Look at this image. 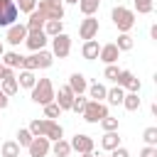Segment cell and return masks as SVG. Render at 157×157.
Masks as SVG:
<instances>
[{
	"mask_svg": "<svg viewBox=\"0 0 157 157\" xmlns=\"http://www.w3.org/2000/svg\"><path fill=\"white\" fill-rule=\"evenodd\" d=\"M96 157H105V155H96Z\"/></svg>",
	"mask_w": 157,
	"mask_h": 157,
	"instance_id": "c3c4849f",
	"label": "cell"
},
{
	"mask_svg": "<svg viewBox=\"0 0 157 157\" xmlns=\"http://www.w3.org/2000/svg\"><path fill=\"white\" fill-rule=\"evenodd\" d=\"M0 91H2L7 98H10V96H15V93L20 91V86H17V78H15V76H10V78H2V81H0Z\"/></svg>",
	"mask_w": 157,
	"mask_h": 157,
	"instance_id": "4316f807",
	"label": "cell"
},
{
	"mask_svg": "<svg viewBox=\"0 0 157 157\" xmlns=\"http://www.w3.org/2000/svg\"><path fill=\"white\" fill-rule=\"evenodd\" d=\"M81 157H96V155H93V152H86V155H81Z\"/></svg>",
	"mask_w": 157,
	"mask_h": 157,
	"instance_id": "7dc6e473",
	"label": "cell"
},
{
	"mask_svg": "<svg viewBox=\"0 0 157 157\" xmlns=\"http://www.w3.org/2000/svg\"><path fill=\"white\" fill-rule=\"evenodd\" d=\"M101 128H103V132H113V130H118V118L105 115V118L101 120Z\"/></svg>",
	"mask_w": 157,
	"mask_h": 157,
	"instance_id": "74e56055",
	"label": "cell"
},
{
	"mask_svg": "<svg viewBox=\"0 0 157 157\" xmlns=\"http://www.w3.org/2000/svg\"><path fill=\"white\" fill-rule=\"evenodd\" d=\"M49 147H52V142L47 137H34L27 145V152H29V157H47L49 155Z\"/></svg>",
	"mask_w": 157,
	"mask_h": 157,
	"instance_id": "5bb4252c",
	"label": "cell"
},
{
	"mask_svg": "<svg viewBox=\"0 0 157 157\" xmlns=\"http://www.w3.org/2000/svg\"><path fill=\"white\" fill-rule=\"evenodd\" d=\"M66 86L74 91V96H83V93H86V88H88V81H86V76H83V74H78V71H76V74H71V76H69V83H66Z\"/></svg>",
	"mask_w": 157,
	"mask_h": 157,
	"instance_id": "2e32d148",
	"label": "cell"
},
{
	"mask_svg": "<svg viewBox=\"0 0 157 157\" xmlns=\"http://www.w3.org/2000/svg\"><path fill=\"white\" fill-rule=\"evenodd\" d=\"M123 98H125V88H120V86L105 91V101H108V105H123Z\"/></svg>",
	"mask_w": 157,
	"mask_h": 157,
	"instance_id": "603a6c76",
	"label": "cell"
},
{
	"mask_svg": "<svg viewBox=\"0 0 157 157\" xmlns=\"http://www.w3.org/2000/svg\"><path fill=\"white\" fill-rule=\"evenodd\" d=\"M2 74H5V66L0 64V81H2Z\"/></svg>",
	"mask_w": 157,
	"mask_h": 157,
	"instance_id": "f6af8a7d",
	"label": "cell"
},
{
	"mask_svg": "<svg viewBox=\"0 0 157 157\" xmlns=\"http://www.w3.org/2000/svg\"><path fill=\"white\" fill-rule=\"evenodd\" d=\"M22 54L20 52H5L2 56H0V64L5 66V69H22Z\"/></svg>",
	"mask_w": 157,
	"mask_h": 157,
	"instance_id": "ac0fdd59",
	"label": "cell"
},
{
	"mask_svg": "<svg viewBox=\"0 0 157 157\" xmlns=\"http://www.w3.org/2000/svg\"><path fill=\"white\" fill-rule=\"evenodd\" d=\"M42 32H44L49 39L56 37V34H61V32H64V20H47L44 27H42Z\"/></svg>",
	"mask_w": 157,
	"mask_h": 157,
	"instance_id": "7402d4cb",
	"label": "cell"
},
{
	"mask_svg": "<svg viewBox=\"0 0 157 157\" xmlns=\"http://www.w3.org/2000/svg\"><path fill=\"white\" fill-rule=\"evenodd\" d=\"M17 5L15 0H0V27H10L17 22Z\"/></svg>",
	"mask_w": 157,
	"mask_h": 157,
	"instance_id": "52a82bcc",
	"label": "cell"
},
{
	"mask_svg": "<svg viewBox=\"0 0 157 157\" xmlns=\"http://www.w3.org/2000/svg\"><path fill=\"white\" fill-rule=\"evenodd\" d=\"M34 137H47L49 142H56V140H61L64 137V128L56 123V120H47V118H37V120H32L29 123V128H27Z\"/></svg>",
	"mask_w": 157,
	"mask_h": 157,
	"instance_id": "6da1fadb",
	"label": "cell"
},
{
	"mask_svg": "<svg viewBox=\"0 0 157 157\" xmlns=\"http://www.w3.org/2000/svg\"><path fill=\"white\" fill-rule=\"evenodd\" d=\"M2 54H5V44L0 42V56H2Z\"/></svg>",
	"mask_w": 157,
	"mask_h": 157,
	"instance_id": "bcb514c9",
	"label": "cell"
},
{
	"mask_svg": "<svg viewBox=\"0 0 157 157\" xmlns=\"http://www.w3.org/2000/svg\"><path fill=\"white\" fill-rule=\"evenodd\" d=\"M42 108H44V118H47V120H54V118L61 115V108H59L56 103H47V105H42Z\"/></svg>",
	"mask_w": 157,
	"mask_h": 157,
	"instance_id": "d6a6232c",
	"label": "cell"
},
{
	"mask_svg": "<svg viewBox=\"0 0 157 157\" xmlns=\"http://www.w3.org/2000/svg\"><path fill=\"white\" fill-rule=\"evenodd\" d=\"M7 103H10V98H7V96L0 91V110H5V108H7Z\"/></svg>",
	"mask_w": 157,
	"mask_h": 157,
	"instance_id": "b9f144b4",
	"label": "cell"
},
{
	"mask_svg": "<svg viewBox=\"0 0 157 157\" xmlns=\"http://www.w3.org/2000/svg\"><path fill=\"white\" fill-rule=\"evenodd\" d=\"M15 5H17V12H32L34 7H37V0H15Z\"/></svg>",
	"mask_w": 157,
	"mask_h": 157,
	"instance_id": "d590c367",
	"label": "cell"
},
{
	"mask_svg": "<svg viewBox=\"0 0 157 157\" xmlns=\"http://www.w3.org/2000/svg\"><path fill=\"white\" fill-rule=\"evenodd\" d=\"M81 115H83L86 123H101V120L108 115V105H105L103 101H88Z\"/></svg>",
	"mask_w": 157,
	"mask_h": 157,
	"instance_id": "5b68a950",
	"label": "cell"
},
{
	"mask_svg": "<svg viewBox=\"0 0 157 157\" xmlns=\"http://www.w3.org/2000/svg\"><path fill=\"white\" fill-rule=\"evenodd\" d=\"M98 29H101L98 20H96V17H86V20H81V25H78V37H81L83 42H88V39H96Z\"/></svg>",
	"mask_w": 157,
	"mask_h": 157,
	"instance_id": "9c48e42d",
	"label": "cell"
},
{
	"mask_svg": "<svg viewBox=\"0 0 157 157\" xmlns=\"http://www.w3.org/2000/svg\"><path fill=\"white\" fill-rule=\"evenodd\" d=\"M142 140H145L150 147H155V145H157V128H155V125L145 128V132H142Z\"/></svg>",
	"mask_w": 157,
	"mask_h": 157,
	"instance_id": "836d02e7",
	"label": "cell"
},
{
	"mask_svg": "<svg viewBox=\"0 0 157 157\" xmlns=\"http://www.w3.org/2000/svg\"><path fill=\"white\" fill-rule=\"evenodd\" d=\"M98 59H101V61H105V66H108V64H115V61L120 59V52H118V47L110 42V44H103V47H101Z\"/></svg>",
	"mask_w": 157,
	"mask_h": 157,
	"instance_id": "e0dca14e",
	"label": "cell"
},
{
	"mask_svg": "<svg viewBox=\"0 0 157 157\" xmlns=\"http://www.w3.org/2000/svg\"><path fill=\"white\" fill-rule=\"evenodd\" d=\"M118 74H120V69H118L115 64H108V66H105V71H103V76H105L108 81H115V78H118Z\"/></svg>",
	"mask_w": 157,
	"mask_h": 157,
	"instance_id": "f35d334b",
	"label": "cell"
},
{
	"mask_svg": "<svg viewBox=\"0 0 157 157\" xmlns=\"http://www.w3.org/2000/svg\"><path fill=\"white\" fill-rule=\"evenodd\" d=\"M15 78H17V86H20V88H29V91H32V86L37 83L34 71H27V69H20V74H17Z\"/></svg>",
	"mask_w": 157,
	"mask_h": 157,
	"instance_id": "44dd1931",
	"label": "cell"
},
{
	"mask_svg": "<svg viewBox=\"0 0 157 157\" xmlns=\"http://www.w3.org/2000/svg\"><path fill=\"white\" fill-rule=\"evenodd\" d=\"M71 101H74V91L69 86H59V93H54V103L61 110H71Z\"/></svg>",
	"mask_w": 157,
	"mask_h": 157,
	"instance_id": "9a60e30c",
	"label": "cell"
},
{
	"mask_svg": "<svg viewBox=\"0 0 157 157\" xmlns=\"http://www.w3.org/2000/svg\"><path fill=\"white\" fill-rule=\"evenodd\" d=\"M115 83H118L120 88H128L130 93H140V78H135V76H132V71H128V69H120V74H118V78H115Z\"/></svg>",
	"mask_w": 157,
	"mask_h": 157,
	"instance_id": "30bf717a",
	"label": "cell"
},
{
	"mask_svg": "<svg viewBox=\"0 0 157 157\" xmlns=\"http://www.w3.org/2000/svg\"><path fill=\"white\" fill-rule=\"evenodd\" d=\"M123 105H125V110H137L140 108V96L137 93H125V98H123Z\"/></svg>",
	"mask_w": 157,
	"mask_h": 157,
	"instance_id": "4dcf8cb0",
	"label": "cell"
},
{
	"mask_svg": "<svg viewBox=\"0 0 157 157\" xmlns=\"http://www.w3.org/2000/svg\"><path fill=\"white\" fill-rule=\"evenodd\" d=\"M110 157H130V152L120 145V147H115V150H110Z\"/></svg>",
	"mask_w": 157,
	"mask_h": 157,
	"instance_id": "60d3db41",
	"label": "cell"
},
{
	"mask_svg": "<svg viewBox=\"0 0 157 157\" xmlns=\"http://www.w3.org/2000/svg\"><path fill=\"white\" fill-rule=\"evenodd\" d=\"M37 10L47 20H64V0H39Z\"/></svg>",
	"mask_w": 157,
	"mask_h": 157,
	"instance_id": "8992f818",
	"label": "cell"
},
{
	"mask_svg": "<svg viewBox=\"0 0 157 157\" xmlns=\"http://www.w3.org/2000/svg\"><path fill=\"white\" fill-rule=\"evenodd\" d=\"M69 52H71V37H69L66 32H61V34L52 37V54H54V56L66 59V56H69Z\"/></svg>",
	"mask_w": 157,
	"mask_h": 157,
	"instance_id": "ba28073f",
	"label": "cell"
},
{
	"mask_svg": "<svg viewBox=\"0 0 157 157\" xmlns=\"http://www.w3.org/2000/svg\"><path fill=\"white\" fill-rule=\"evenodd\" d=\"M86 103H88L86 96H74V101H71V110H74V113H83Z\"/></svg>",
	"mask_w": 157,
	"mask_h": 157,
	"instance_id": "8d00e7d4",
	"label": "cell"
},
{
	"mask_svg": "<svg viewBox=\"0 0 157 157\" xmlns=\"http://www.w3.org/2000/svg\"><path fill=\"white\" fill-rule=\"evenodd\" d=\"M47 42H49V37H47L42 29H37V32H27V37H25V44H27L29 52H39V49H44Z\"/></svg>",
	"mask_w": 157,
	"mask_h": 157,
	"instance_id": "4fadbf2b",
	"label": "cell"
},
{
	"mask_svg": "<svg viewBox=\"0 0 157 157\" xmlns=\"http://www.w3.org/2000/svg\"><path fill=\"white\" fill-rule=\"evenodd\" d=\"M32 140H34V135H32L27 128H20V130H17V140H15V142H17L20 147H27Z\"/></svg>",
	"mask_w": 157,
	"mask_h": 157,
	"instance_id": "1f68e13d",
	"label": "cell"
},
{
	"mask_svg": "<svg viewBox=\"0 0 157 157\" xmlns=\"http://www.w3.org/2000/svg\"><path fill=\"white\" fill-rule=\"evenodd\" d=\"M54 83L52 78H37V83L32 86V101L37 105H47V103H54Z\"/></svg>",
	"mask_w": 157,
	"mask_h": 157,
	"instance_id": "7a4b0ae2",
	"label": "cell"
},
{
	"mask_svg": "<svg viewBox=\"0 0 157 157\" xmlns=\"http://www.w3.org/2000/svg\"><path fill=\"white\" fill-rule=\"evenodd\" d=\"M44 22H47V17L34 7V10L29 12V20L25 22V27H27V32H37V29H42V27H44Z\"/></svg>",
	"mask_w": 157,
	"mask_h": 157,
	"instance_id": "d6986e66",
	"label": "cell"
},
{
	"mask_svg": "<svg viewBox=\"0 0 157 157\" xmlns=\"http://www.w3.org/2000/svg\"><path fill=\"white\" fill-rule=\"evenodd\" d=\"M98 52H101V44H98L96 39H88V42H83V47H81V56L88 59V61L98 59Z\"/></svg>",
	"mask_w": 157,
	"mask_h": 157,
	"instance_id": "ffe728a7",
	"label": "cell"
},
{
	"mask_svg": "<svg viewBox=\"0 0 157 157\" xmlns=\"http://www.w3.org/2000/svg\"><path fill=\"white\" fill-rule=\"evenodd\" d=\"M54 64V54L47 52V49H39V52H32L29 56L22 59V69L27 71H37V69H49Z\"/></svg>",
	"mask_w": 157,
	"mask_h": 157,
	"instance_id": "3957f363",
	"label": "cell"
},
{
	"mask_svg": "<svg viewBox=\"0 0 157 157\" xmlns=\"http://www.w3.org/2000/svg\"><path fill=\"white\" fill-rule=\"evenodd\" d=\"M64 2H69V5H78V0H64Z\"/></svg>",
	"mask_w": 157,
	"mask_h": 157,
	"instance_id": "ee69618b",
	"label": "cell"
},
{
	"mask_svg": "<svg viewBox=\"0 0 157 157\" xmlns=\"http://www.w3.org/2000/svg\"><path fill=\"white\" fill-rule=\"evenodd\" d=\"M101 147L103 150H115V147H120V137H118V130H113V132H103V137H101Z\"/></svg>",
	"mask_w": 157,
	"mask_h": 157,
	"instance_id": "cb8c5ba5",
	"label": "cell"
},
{
	"mask_svg": "<svg viewBox=\"0 0 157 157\" xmlns=\"http://www.w3.org/2000/svg\"><path fill=\"white\" fill-rule=\"evenodd\" d=\"M101 7V0H78V10L86 15V17H93Z\"/></svg>",
	"mask_w": 157,
	"mask_h": 157,
	"instance_id": "484cf974",
	"label": "cell"
},
{
	"mask_svg": "<svg viewBox=\"0 0 157 157\" xmlns=\"http://www.w3.org/2000/svg\"><path fill=\"white\" fill-rule=\"evenodd\" d=\"M110 20H113V25L118 27V32H125V34L135 27V12L128 10V7H123V5H115V7H113Z\"/></svg>",
	"mask_w": 157,
	"mask_h": 157,
	"instance_id": "277c9868",
	"label": "cell"
},
{
	"mask_svg": "<svg viewBox=\"0 0 157 157\" xmlns=\"http://www.w3.org/2000/svg\"><path fill=\"white\" fill-rule=\"evenodd\" d=\"M20 145L15 142V140H5L2 142V147H0V152H2V157H20Z\"/></svg>",
	"mask_w": 157,
	"mask_h": 157,
	"instance_id": "f1b7e54d",
	"label": "cell"
},
{
	"mask_svg": "<svg viewBox=\"0 0 157 157\" xmlns=\"http://www.w3.org/2000/svg\"><path fill=\"white\" fill-rule=\"evenodd\" d=\"M86 91H88V101H103V98H105V91H108V88H105L103 83H91V86H88Z\"/></svg>",
	"mask_w": 157,
	"mask_h": 157,
	"instance_id": "83f0119b",
	"label": "cell"
},
{
	"mask_svg": "<svg viewBox=\"0 0 157 157\" xmlns=\"http://www.w3.org/2000/svg\"><path fill=\"white\" fill-rule=\"evenodd\" d=\"M113 44L118 47V52H130V49L135 47L132 37H130V34H125V32H120V34H118V42H113Z\"/></svg>",
	"mask_w": 157,
	"mask_h": 157,
	"instance_id": "f546056e",
	"label": "cell"
},
{
	"mask_svg": "<svg viewBox=\"0 0 157 157\" xmlns=\"http://www.w3.org/2000/svg\"><path fill=\"white\" fill-rule=\"evenodd\" d=\"M25 37H27V27H25V25H20V22H15V25H10V27H7L5 42H7V44H12V47H17V44H22V42H25Z\"/></svg>",
	"mask_w": 157,
	"mask_h": 157,
	"instance_id": "7c38bea8",
	"label": "cell"
},
{
	"mask_svg": "<svg viewBox=\"0 0 157 157\" xmlns=\"http://www.w3.org/2000/svg\"><path fill=\"white\" fill-rule=\"evenodd\" d=\"M71 150H76L78 155H86V152H93V137L91 135H83V132H76L71 137Z\"/></svg>",
	"mask_w": 157,
	"mask_h": 157,
	"instance_id": "8fae6325",
	"label": "cell"
},
{
	"mask_svg": "<svg viewBox=\"0 0 157 157\" xmlns=\"http://www.w3.org/2000/svg\"><path fill=\"white\" fill-rule=\"evenodd\" d=\"M49 152H54V157H69L71 155V145H69V140H56L52 147H49Z\"/></svg>",
	"mask_w": 157,
	"mask_h": 157,
	"instance_id": "d4e9b609",
	"label": "cell"
},
{
	"mask_svg": "<svg viewBox=\"0 0 157 157\" xmlns=\"http://www.w3.org/2000/svg\"><path fill=\"white\" fill-rule=\"evenodd\" d=\"M140 157H157V147H150V145H145V147L140 150Z\"/></svg>",
	"mask_w": 157,
	"mask_h": 157,
	"instance_id": "ab89813d",
	"label": "cell"
},
{
	"mask_svg": "<svg viewBox=\"0 0 157 157\" xmlns=\"http://www.w3.org/2000/svg\"><path fill=\"white\" fill-rule=\"evenodd\" d=\"M150 34H152V39H157V25H152V27H150Z\"/></svg>",
	"mask_w": 157,
	"mask_h": 157,
	"instance_id": "7bdbcfd3",
	"label": "cell"
},
{
	"mask_svg": "<svg viewBox=\"0 0 157 157\" xmlns=\"http://www.w3.org/2000/svg\"><path fill=\"white\" fill-rule=\"evenodd\" d=\"M152 7H155L152 0H135V10H137V15H150Z\"/></svg>",
	"mask_w": 157,
	"mask_h": 157,
	"instance_id": "e575fe53",
	"label": "cell"
}]
</instances>
